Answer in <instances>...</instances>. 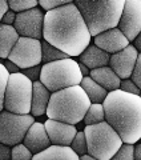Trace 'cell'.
<instances>
[{"label": "cell", "mask_w": 141, "mask_h": 160, "mask_svg": "<svg viewBox=\"0 0 141 160\" xmlns=\"http://www.w3.org/2000/svg\"><path fill=\"white\" fill-rule=\"evenodd\" d=\"M39 0H8L9 9H12L15 12L26 11V9L37 7Z\"/></svg>", "instance_id": "obj_27"}, {"label": "cell", "mask_w": 141, "mask_h": 160, "mask_svg": "<svg viewBox=\"0 0 141 160\" xmlns=\"http://www.w3.org/2000/svg\"><path fill=\"white\" fill-rule=\"evenodd\" d=\"M117 27L129 42H133L141 31V0H125Z\"/></svg>", "instance_id": "obj_11"}, {"label": "cell", "mask_w": 141, "mask_h": 160, "mask_svg": "<svg viewBox=\"0 0 141 160\" xmlns=\"http://www.w3.org/2000/svg\"><path fill=\"white\" fill-rule=\"evenodd\" d=\"M89 106L90 100L88 95L79 84L52 92L45 113L49 119L77 124L84 119Z\"/></svg>", "instance_id": "obj_3"}, {"label": "cell", "mask_w": 141, "mask_h": 160, "mask_svg": "<svg viewBox=\"0 0 141 160\" xmlns=\"http://www.w3.org/2000/svg\"><path fill=\"white\" fill-rule=\"evenodd\" d=\"M47 133L51 140V144H60V146H70L75 135L77 133V128L75 124H69L60 120L48 119L44 123Z\"/></svg>", "instance_id": "obj_14"}, {"label": "cell", "mask_w": 141, "mask_h": 160, "mask_svg": "<svg viewBox=\"0 0 141 160\" xmlns=\"http://www.w3.org/2000/svg\"><path fill=\"white\" fill-rule=\"evenodd\" d=\"M92 35L75 3L64 4L45 12L43 39L68 56H80L90 44Z\"/></svg>", "instance_id": "obj_1"}, {"label": "cell", "mask_w": 141, "mask_h": 160, "mask_svg": "<svg viewBox=\"0 0 141 160\" xmlns=\"http://www.w3.org/2000/svg\"><path fill=\"white\" fill-rule=\"evenodd\" d=\"M8 59L13 62L20 69L37 66L43 62L41 40L35 38L20 36L12 48Z\"/></svg>", "instance_id": "obj_9"}, {"label": "cell", "mask_w": 141, "mask_h": 160, "mask_svg": "<svg viewBox=\"0 0 141 160\" xmlns=\"http://www.w3.org/2000/svg\"><path fill=\"white\" fill-rule=\"evenodd\" d=\"M9 9V6H8V0H0V22L4 16V13Z\"/></svg>", "instance_id": "obj_36"}, {"label": "cell", "mask_w": 141, "mask_h": 160, "mask_svg": "<svg viewBox=\"0 0 141 160\" xmlns=\"http://www.w3.org/2000/svg\"><path fill=\"white\" fill-rule=\"evenodd\" d=\"M130 78L136 83V86L141 89V53H139V56H137V62L134 64V68H133V72L130 75Z\"/></svg>", "instance_id": "obj_31"}, {"label": "cell", "mask_w": 141, "mask_h": 160, "mask_svg": "<svg viewBox=\"0 0 141 160\" xmlns=\"http://www.w3.org/2000/svg\"><path fill=\"white\" fill-rule=\"evenodd\" d=\"M120 89H123L125 92L129 93H134V95H140L141 89L136 86V83L132 79H121V83H120Z\"/></svg>", "instance_id": "obj_30"}, {"label": "cell", "mask_w": 141, "mask_h": 160, "mask_svg": "<svg viewBox=\"0 0 141 160\" xmlns=\"http://www.w3.org/2000/svg\"><path fill=\"white\" fill-rule=\"evenodd\" d=\"M41 48H43V62L44 63H49V62H55V60H60V59H65L69 58L67 53L63 52L61 49L56 48L52 44H49L48 42H41Z\"/></svg>", "instance_id": "obj_23"}, {"label": "cell", "mask_w": 141, "mask_h": 160, "mask_svg": "<svg viewBox=\"0 0 141 160\" xmlns=\"http://www.w3.org/2000/svg\"><path fill=\"white\" fill-rule=\"evenodd\" d=\"M49 98H51V91L40 80L33 82L32 104H31V113L33 116H41V115L47 112Z\"/></svg>", "instance_id": "obj_17"}, {"label": "cell", "mask_w": 141, "mask_h": 160, "mask_svg": "<svg viewBox=\"0 0 141 160\" xmlns=\"http://www.w3.org/2000/svg\"><path fill=\"white\" fill-rule=\"evenodd\" d=\"M32 159H65L77 160L79 155L72 149L70 146H60V144H49L41 152L35 153Z\"/></svg>", "instance_id": "obj_19"}, {"label": "cell", "mask_w": 141, "mask_h": 160, "mask_svg": "<svg viewBox=\"0 0 141 160\" xmlns=\"http://www.w3.org/2000/svg\"><path fill=\"white\" fill-rule=\"evenodd\" d=\"M79 66H80V71H81L83 76H89V73H90V69H89L87 66H85V64H83V63H80Z\"/></svg>", "instance_id": "obj_38"}, {"label": "cell", "mask_w": 141, "mask_h": 160, "mask_svg": "<svg viewBox=\"0 0 141 160\" xmlns=\"http://www.w3.org/2000/svg\"><path fill=\"white\" fill-rule=\"evenodd\" d=\"M133 46L137 48V51H139V52H141V31H140V33L137 35V36L134 38V40H133Z\"/></svg>", "instance_id": "obj_37"}, {"label": "cell", "mask_w": 141, "mask_h": 160, "mask_svg": "<svg viewBox=\"0 0 141 160\" xmlns=\"http://www.w3.org/2000/svg\"><path fill=\"white\" fill-rule=\"evenodd\" d=\"M11 159V148L8 144H4L0 142V160Z\"/></svg>", "instance_id": "obj_33"}, {"label": "cell", "mask_w": 141, "mask_h": 160, "mask_svg": "<svg viewBox=\"0 0 141 160\" xmlns=\"http://www.w3.org/2000/svg\"><path fill=\"white\" fill-rule=\"evenodd\" d=\"M4 64V66H6V68L8 69V72L9 73H15V72H19V67L16 66V64H15L13 62H11V60H9V59H7V62L6 63H3Z\"/></svg>", "instance_id": "obj_35"}, {"label": "cell", "mask_w": 141, "mask_h": 160, "mask_svg": "<svg viewBox=\"0 0 141 160\" xmlns=\"http://www.w3.org/2000/svg\"><path fill=\"white\" fill-rule=\"evenodd\" d=\"M92 36L117 27L125 0H75Z\"/></svg>", "instance_id": "obj_4"}, {"label": "cell", "mask_w": 141, "mask_h": 160, "mask_svg": "<svg viewBox=\"0 0 141 160\" xmlns=\"http://www.w3.org/2000/svg\"><path fill=\"white\" fill-rule=\"evenodd\" d=\"M32 158L33 153L24 143L15 144L13 148H11V159L13 160H31Z\"/></svg>", "instance_id": "obj_25"}, {"label": "cell", "mask_w": 141, "mask_h": 160, "mask_svg": "<svg viewBox=\"0 0 141 160\" xmlns=\"http://www.w3.org/2000/svg\"><path fill=\"white\" fill-rule=\"evenodd\" d=\"M80 159H84V160H95V158L90 155L89 152H87V153H84V155H81L80 156Z\"/></svg>", "instance_id": "obj_40"}, {"label": "cell", "mask_w": 141, "mask_h": 160, "mask_svg": "<svg viewBox=\"0 0 141 160\" xmlns=\"http://www.w3.org/2000/svg\"><path fill=\"white\" fill-rule=\"evenodd\" d=\"M129 39L121 32L119 27L105 29L95 36V44L108 53L121 51L127 46H129Z\"/></svg>", "instance_id": "obj_13"}, {"label": "cell", "mask_w": 141, "mask_h": 160, "mask_svg": "<svg viewBox=\"0 0 141 160\" xmlns=\"http://www.w3.org/2000/svg\"><path fill=\"white\" fill-rule=\"evenodd\" d=\"M40 72H41V67L40 64L37 66H33V67H29V68H26L23 69V73L27 75V76L32 80V82H36V80H40Z\"/></svg>", "instance_id": "obj_32"}, {"label": "cell", "mask_w": 141, "mask_h": 160, "mask_svg": "<svg viewBox=\"0 0 141 160\" xmlns=\"http://www.w3.org/2000/svg\"><path fill=\"white\" fill-rule=\"evenodd\" d=\"M33 82L23 72L9 73L6 95H4V109L15 113H31Z\"/></svg>", "instance_id": "obj_7"}, {"label": "cell", "mask_w": 141, "mask_h": 160, "mask_svg": "<svg viewBox=\"0 0 141 160\" xmlns=\"http://www.w3.org/2000/svg\"><path fill=\"white\" fill-rule=\"evenodd\" d=\"M13 27L20 36L41 39L44 27V13L37 7L16 12Z\"/></svg>", "instance_id": "obj_10"}, {"label": "cell", "mask_w": 141, "mask_h": 160, "mask_svg": "<svg viewBox=\"0 0 141 160\" xmlns=\"http://www.w3.org/2000/svg\"><path fill=\"white\" fill-rule=\"evenodd\" d=\"M114 160H133L134 159V144L132 143H124L120 146L117 152L113 155Z\"/></svg>", "instance_id": "obj_26"}, {"label": "cell", "mask_w": 141, "mask_h": 160, "mask_svg": "<svg viewBox=\"0 0 141 160\" xmlns=\"http://www.w3.org/2000/svg\"><path fill=\"white\" fill-rule=\"evenodd\" d=\"M80 86L88 95L90 103H103L108 95L107 89L103 86H100L96 80H93L90 76H84Z\"/></svg>", "instance_id": "obj_21"}, {"label": "cell", "mask_w": 141, "mask_h": 160, "mask_svg": "<svg viewBox=\"0 0 141 160\" xmlns=\"http://www.w3.org/2000/svg\"><path fill=\"white\" fill-rule=\"evenodd\" d=\"M80 63L85 64L89 69L100 68L109 64V53L99 48L96 44H89L80 55Z\"/></svg>", "instance_id": "obj_16"}, {"label": "cell", "mask_w": 141, "mask_h": 160, "mask_svg": "<svg viewBox=\"0 0 141 160\" xmlns=\"http://www.w3.org/2000/svg\"><path fill=\"white\" fill-rule=\"evenodd\" d=\"M84 123L85 126L88 124H96L105 120V111L103 103H90L89 108L87 109V112L84 115Z\"/></svg>", "instance_id": "obj_22"}, {"label": "cell", "mask_w": 141, "mask_h": 160, "mask_svg": "<svg viewBox=\"0 0 141 160\" xmlns=\"http://www.w3.org/2000/svg\"><path fill=\"white\" fill-rule=\"evenodd\" d=\"M15 19H16V12L12 11V9H8V11L4 13V16H3V19H2V23L12 26V24L15 23Z\"/></svg>", "instance_id": "obj_34"}, {"label": "cell", "mask_w": 141, "mask_h": 160, "mask_svg": "<svg viewBox=\"0 0 141 160\" xmlns=\"http://www.w3.org/2000/svg\"><path fill=\"white\" fill-rule=\"evenodd\" d=\"M23 143L31 149V152L33 155L41 152L43 149L47 148L51 144V140H49V136L47 133V129H45L44 124L33 122L32 126L27 131L26 136H24Z\"/></svg>", "instance_id": "obj_15"}, {"label": "cell", "mask_w": 141, "mask_h": 160, "mask_svg": "<svg viewBox=\"0 0 141 160\" xmlns=\"http://www.w3.org/2000/svg\"><path fill=\"white\" fill-rule=\"evenodd\" d=\"M140 140H141V139H140Z\"/></svg>", "instance_id": "obj_42"}, {"label": "cell", "mask_w": 141, "mask_h": 160, "mask_svg": "<svg viewBox=\"0 0 141 160\" xmlns=\"http://www.w3.org/2000/svg\"><path fill=\"white\" fill-rule=\"evenodd\" d=\"M8 78H9L8 69L3 63H0V111L4 109V95H6Z\"/></svg>", "instance_id": "obj_28"}, {"label": "cell", "mask_w": 141, "mask_h": 160, "mask_svg": "<svg viewBox=\"0 0 141 160\" xmlns=\"http://www.w3.org/2000/svg\"><path fill=\"white\" fill-rule=\"evenodd\" d=\"M84 133L87 138L88 152L99 160L112 159L123 144V139L107 120L85 126Z\"/></svg>", "instance_id": "obj_5"}, {"label": "cell", "mask_w": 141, "mask_h": 160, "mask_svg": "<svg viewBox=\"0 0 141 160\" xmlns=\"http://www.w3.org/2000/svg\"><path fill=\"white\" fill-rule=\"evenodd\" d=\"M105 120L124 143H137L141 139V98L123 89L109 91L103 102Z\"/></svg>", "instance_id": "obj_2"}, {"label": "cell", "mask_w": 141, "mask_h": 160, "mask_svg": "<svg viewBox=\"0 0 141 160\" xmlns=\"http://www.w3.org/2000/svg\"><path fill=\"white\" fill-rule=\"evenodd\" d=\"M134 158L141 160V143H139L137 146L134 147Z\"/></svg>", "instance_id": "obj_39"}, {"label": "cell", "mask_w": 141, "mask_h": 160, "mask_svg": "<svg viewBox=\"0 0 141 160\" xmlns=\"http://www.w3.org/2000/svg\"><path fill=\"white\" fill-rule=\"evenodd\" d=\"M139 51L133 44H129L124 49L112 53L109 58V66L117 73L120 79H128L133 72L134 64L137 62Z\"/></svg>", "instance_id": "obj_12"}, {"label": "cell", "mask_w": 141, "mask_h": 160, "mask_svg": "<svg viewBox=\"0 0 141 160\" xmlns=\"http://www.w3.org/2000/svg\"><path fill=\"white\" fill-rule=\"evenodd\" d=\"M20 38L16 28L9 24H0V58L8 59L12 48Z\"/></svg>", "instance_id": "obj_20"}, {"label": "cell", "mask_w": 141, "mask_h": 160, "mask_svg": "<svg viewBox=\"0 0 141 160\" xmlns=\"http://www.w3.org/2000/svg\"><path fill=\"white\" fill-rule=\"evenodd\" d=\"M75 0H39V4L41 6L43 9L45 11H49V9H53L56 7L64 6V4H69L73 3Z\"/></svg>", "instance_id": "obj_29"}, {"label": "cell", "mask_w": 141, "mask_h": 160, "mask_svg": "<svg viewBox=\"0 0 141 160\" xmlns=\"http://www.w3.org/2000/svg\"><path fill=\"white\" fill-rule=\"evenodd\" d=\"M33 122L32 113H15L7 109L0 111V142L9 147L22 143Z\"/></svg>", "instance_id": "obj_8"}, {"label": "cell", "mask_w": 141, "mask_h": 160, "mask_svg": "<svg viewBox=\"0 0 141 160\" xmlns=\"http://www.w3.org/2000/svg\"><path fill=\"white\" fill-rule=\"evenodd\" d=\"M83 78L79 63L70 58L45 63L40 72V82L51 91V93L67 87L79 86Z\"/></svg>", "instance_id": "obj_6"}, {"label": "cell", "mask_w": 141, "mask_h": 160, "mask_svg": "<svg viewBox=\"0 0 141 160\" xmlns=\"http://www.w3.org/2000/svg\"><path fill=\"white\" fill-rule=\"evenodd\" d=\"M70 147L75 152L79 155V158L81 155L88 152V146H87V138H85L84 131H77V133L75 135V138L70 143Z\"/></svg>", "instance_id": "obj_24"}, {"label": "cell", "mask_w": 141, "mask_h": 160, "mask_svg": "<svg viewBox=\"0 0 141 160\" xmlns=\"http://www.w3.org/2000/svg\"><path fill=\"white\" fill-rule=\"evenodd\" d=\"M89 76L93 80H96L100 86H103L107 91H114V89H119L120 83H121V79L117 76V73L108 66L90 69Z\"/></svg>", "instance_id": "obj_18"}, {"label": "cell", "mask_w": 141, "mask_h": 160, "mask_svg": "<svg viewBox=\"0 0 141 160\" xmlns=\"http://www.w3.org/2000/svg\"><path fill=\"white\" fill-rule=\"evenodd\" d=\"M140 98H141V92H140Z\"/></svg>", "instance_id": "obj_41"}]
</instances>
